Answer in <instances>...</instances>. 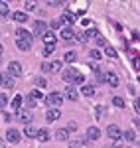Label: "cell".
I'll list each match as a JSON object with an SVG mask.
<instances>
[{
  "label": "cell",
  "instance_id": "cell-36",
  "mask_svg": "<svg viewBox=\"0 0 140 148\" xmlns=\"http://www.w3.org/2000/svg\"><path fill=\"white\" fill-rule=\"evenodd\" d=\"M49 67H51V71H59V69H61V61H57V59H55L53 63H49Z\"/></svg>",
  "mask_w": 140,
  "mask_h": 148
},
{
  "label": "cell",
  "instance_id": "cell-42",
  "mask_svg": "<svg viewBox=\"0 0 140 148\" xmlns=\"http://www.w3.org/2000/svg\"><path fill=\"white\" fill-rule=\"evenodd\" d=\"M42 71H44V73H49V71H51V67H49V63H47V61L42 63Z\"/></svg>",
  "mask_w": 140,
  "mask_h": 148
},
{
  "label": "cell",
  "instance_id": "cell-14",
  "mask_svg": "<svg viewBox=\"0 0 140 148\" xmlns=\"http://www.w3.org/2000/svg\"><path fill=\"white\" fill-rule=\"evenodd\" d=\"M61 22L67 24L69 28H73V24H75V16H73V14H69V12H65V14L61 16Z\"/></svg>",
  "mask_w": 140,
  "mask_h": 148
},
{
  "label": "cell",
  "instance_id": "cell-16",
  "mask_svg": "<svg viewBox=\"0 0 140 148\" xmlns=\"http://www.w3.org/2000/svg\"><path fill=\"white\" fill-rule=\"evenodd\" d=\"M75 73H77V71H73V69H65L61 77H63V81H67V83H71V81H73V77H75Z\"/></svg>",
  "mask_w": 140,
  "mask_h": 148
},
{
  "label": "cell",
  "instance_id": "cell-31",
  "mask_svg": "<svg viewBox=\"0 0 140 148\" xmlns=\"http://www.w3.org/2000/svg\"><path fill=\"white\" fill-rule=\"evenodd\" d=\"M6 105H8V97H6L4 93H0V111H4Z\"/></svg>",
  "mask_w": 140,
  "mask_h": 148
},
{
  "label": "cell",
  "instance_id": "cell-6",
  "mask_svg": "<svg viewBox=\"0 0 140 148\" xmlns=\"http://www.w3.org/2000/svg\"><path fill=\"white\" fill-rule=\"evenodd\" d=\"M46 32H47V24H46V22H40V20H36V22H34V34L42 38Z\"/></svg>",
  "mask_w": 140,
  "mask_h": 148
},
{
  "label": "cell",
  "instance_id": "cell-26",
  "mask_svg": "<svg viewBox=\"0 0 140 148\" xmlns=\"http://www.w3.org/2000/svg\"><path fill=\"white\" fill-rule=\"evenodd\" d=\"M53 51H55V44H46V47H44V56H51V53H53Z\"/></svg>",
  "mask_w": 140,
  "mask_h": 148
},
{
  "label": "cell",
  "instance_id": "cell-12",
  "mask_svg": "<svg viewBox=\"0 0 140 148\" xmlns=\"http://www.w3.org/2000/svg\"><path fill=\"white\" fill-rule=\"evenodd\" d=\"M65 97H67L69 101H77V97H79V91H77L73 85H69V87L65 89Z\"/></svg>",
  "mask_w": 140,
  "mask_h": 148
},
{
  "label": "cell",
  "instance_id": "cell-18",
  "mask_svg": "<svg viewBox=\"0 0 140 148\" xmlns=\"http://www.w3.org/2000/svg\"><path fill=\"white\" fill-rule=\"evenodd\" d=\"M12 18H14V20H16V22H26V20H28V12H14V16H12Z\"/></svg>",
  "mask_w": 140,
  "mask_h": 148
},
{
  "label": "cell",
  "instance_id": "cell-49",
  "mask_svg": "<svg viewBox=\"0 0 140 148\" xmlns=\"http://www.w3.org/2000/svg\"><path fill=\"white\" fill-rule=\"evenodd\" d=\"M0 2H2V0H0Z\"/></svg>",
  "mask_w": 140,
  "mask_h": 148
},
{
  "label": "cell",
  "instance_id": "cell-17",
  "mask_svg": "<svg viewBox=\"0 0 140 148\" xmlns=\"http://www.w3.org/2000/svg\"><path fill=\"white\" fill-rule=\"evenodd\" d=\"M67 136H69V130L67 128H57V132H55V138L57 140H67Z\"/></svg>",
  "mask_w": 140,
  "mask_h": 148
},
{
  "label": "cell",
  "instance_id": "cell-8",
  "mask_svg": "<svg viewBox=\"0 0 140 148\" xmlns=\"http://www.w3.org/2000/svg\"><path fill=\"white\" fill-rule=\"evenodd\" d=\"M107 134L111 138H115V140H118V138H120V128H118L117 125H109L107 126Z\"/></svg>",
  "mask_w": 140,
  "mask_h": 148
},
{
  "label": "cell",
  "instance_id": "cell-38",
  "mask_svg": "<svg viewBox=\"0 0 140 148\" xmlns=\"http://www.w3.org/2000/svg\"><path fill=\"white\" fill-rule=\"evenodd\" d=\"M69 148H83V142H81V140H71Z\"/></svg>",
  "mask_w": 140,
  "mask_h": 148
},
{
  "label": "cell",
  "instance_id": "cell-44",
  "mask_svg": "<svg viewBox=\"0 0 140 148\" xmlns=\"http://www.w3.org/2000/svg\"><path fill=\"white\" fill-rule=\"evenodd\" d=\"M67 130H77V125H75L73 121H71V123H69V126H67Z\"/></svg>",
  "mask_w": 140,
  "mask_h": 148
},
{
  "label": "cell",
  "instance_id": "cell-35",
  "mask_svg": "<svg viewBox=\"0 0 140 148\" xmlns=\"http://www.w3.org/2000/svg\"><path fill=\"white\" fill-rule=\"evenodd\" d=\"M16 36H18V38H28V36H32V34H30V32H26L24 28H18V30H16Z\"/></svg>",
  "mask_w": 140,
  "mask_h": 148
},
{
  "label": "cell",
  "instance_id": "cell-33",
  "mask_svg": "<svg viewBox=\"0 0 140 148\" xmlns=\"http://www.w3.org/2000/svg\"><path fill=\"white\" fill-rule=\"evenodd\" d=\"M71 83H77V85H83L85 83V77H83L81 73H75V77H73V81Z\"/></svg>",
  "mask_w": 140,
  "mask_h": 148
},
{
  "label": "cell",
  "instance_id": "cell-1",
  "mask_svg": "<svg viewBox=\"0 0 140 148\" xmlns=\"http://www.w3.org/2000/svg\"><path fill=\"white\" fill-rule=\"evenodd\" d=\"M46 103L49 105V107H55V109H57V107H61V103H63V95H61V93H57V91H53L46 99Z\"/></svg>",
  "mask_w": 140,
  "mask_h": 148
},
{
  "label": "cell",
  "instance_id": "cell-37",
  "mask_svg": "<svg viewBox=\"0 0 140 148\" xmlns=\"http://www.w3.org/2000/svg\"><path fill=\"white\" fill-rule=\"evenodd\" d=\"M36 99H32V97H30V95H26V105H28V107H30V109H32V107H36Z\"/></svg>",
  "mask_w": 140,
  "mask_h": 148
},
{
  "label": "cell",
  "instance_id": "cell-32",
  "mask_svg": "<svg viewBox=\"0 0 140 148\" xmlns=\"http://www.w3.org/2000/svg\"><path fill=\"white\" fill-rule=\"evenodd\" d=\"M36 6H38V2H36V0H26V10H28V12L36 10Z\"/></svg>",
  "mask_w": 140,
  "mask_h": 148
},
{
  "label": "cell",
  "instance_id": "cell-29",
  "mask_svg": "<svg viewBox=\"0 0 140 148\" xmlns=\"http://www.w3.org/2000/svg\"><path fill=\"white\" fill-rule=\"evenodd\" d=\"M113 105L118 107V109H122V107H124V99H122V97H113Z\"/></svg>",
  "mask_w": 140,
  "mask_h": 148
},
{
  "label": "cell",
  "instance_id": "cell-34",
  "mask_svg": "<svg viewBox=\"0 0 140 148\" xmlns=\"http://www.w3.org/2000/svg\"><path fill=\"white\" fill-rule=\"evenodd\" d=\"M124 138H126L128 142H134V140H136V134H134V130H126V132H124Z\"/></svg>",
  "mask_w": 140,
  "mask_h": 148
},
{
  "label": "cell",
  "instance_id": "cell-28",
  "mask_svg": "<svg viewBox=\"0 0 140 148\" xmlns=\"http://www.w3.org/2000/svg\"><path fill=\"white\" fill-rule=\"evenodd\" d=\"M89 57H91L93 61H99L103 56H101V51H99V49H91V51H89Z\"/></svg>",
  "mask_w": 140,
  "mask_h": 148
},
{
  "label": "cell",
  "instance_id": "cell-5",
  "mask_svg": "<svg viewBox=\"0 0 140 148\" xmlns=\"http://www.w3.org/2000/svg\"><path fill=\"white\" fill-rule=\"evenodd\" d=\"M16 119H18L20 123H24V125H30V123H32V113H30V111H24V109H18Z\"/></svg>",
  "mask_w": 140,
  "mask_h": 148
},
{
  "label": "cell",
  "instance_id": "cell-30",
  "mask_svg": "<svg viewBox=\"0 0 140 148\" xmlns=\"http://www.w3.org/2000/svg\"><path fill=\"white\" fill-rule=\"evenodd\" d=\"M8 10H10V6L6 2H0V16H8Z\"/></svg>",
  "mask_w": 140,
  "mask_h": 148
},
{
  "label": "cell",
  "instance_id": "cell-40",
  "mask_svg": "<svg viewBox=\"0 0 140 148\" xmlns=\"http://www.w3.org/2000/svg\"><path fill=\"white\" fill-rule=\"evenodd\" d=\"M61 24H63V22H61V18H55L49 26H51V28H61Z\"/></svg>",
  "mask_w": 140,
  "mask_h": 148
},
{
  "label": "cell",
  "instance_id": "cell-4",
  "mask_svg": "<svg viewBox=\"0 0 140 148\" xmlns=\"http://www.w3.org/2000/svg\"><path fill=\"white\" fill-rule=\"evenodd\" d=\"M16 46H18L20 51H28V49L32 47V36H28V38H18Z\"/></svg>",
  "mask_w": 140,
  "mask_h": 148
},
{
  "label": "cell",
  "instance_id": "cell-46",
  "mask_svg": "<svg viewBox=\"0 0 140 148\" xmlns=\"http://www.w3.org/2000/svg\"><path fill=\"white\" fill-rule=\"evenodd\" d=\"M0 56H2V46H0Z\"/></svg>",
  "mask_w": 140,
  "mask_h": 148
},
{
  "label": "cell",
  "instance_id": "cell-10",
  "mask_svg": "<svg viewBox=\"0 0 140 148\" xmlns=\"http://www.w3.org/2000/svg\"><path fill=\"white\" fill-rule=\"evenodd\" d=\"M0 85H2L4 89H14V77H10V75H2V77H0Z\"/></svg>",
  "mask_w": 140,
  "mask_h": 148
},
{
  "label": "cell",
  "instance_id": "cell-11",
  "mask_svg": "<svg viewBox=\"0 0 140 148\" xmlns=\"http://www.w3.org/2000/svg\"><path fill=\"white\" fill-rule=\"evenodd\" d=\"M87 138H89V140H99V138H101V130H99L97 126H89V128H87Z\"/></svg>",
  "mask_w": 140,
  "mask_h": 148
},
{
  "label": "cell",
  "instance_id": "cell-3",
  "mask_svg": "<svg viewBox=\"0 0 140 148\" xmlns=\"http://www.w3.org/2000/svg\"><path fill=\"white\" fill-rule=\"evenodd\" d=\"M20 136H22V134H20V130H16V128H8V130H6V140H8L10 144H18V142H20Z\"/></svg>",
  "mask_w": 140,
  "mask_h": 148
},
{
  "label": "cell",
  "instance_id": "cell-20",
  "mask_svg": "<svg viewBox=\"0 0 140 148\" xmlns=\"http://www.w3.org/2000/svg\"><path fill=\"white\" fill-rule=\"evenodd\" d=\"M42 38H44V42H46V44H55V34H53V32H49V30H47Z\"/></svg>",
  "mask_w": 140,
  "mask_h": 148
},
{
  "label": "cell",
  "instance_id": "cell-21",
  "mask_svg": "<svg viewBox=\"0 0 140 148\" xmlns=\"http://www.w3.org/2000/svg\"><path fill=\"white\" fill-rule=\"evenodd\" d=\"M63 61H67V63H75V61H77V53H75V51H67V53L63 56Z\"/></svg>",
  "mask_w": 140,
  "mask_h": 148
},
{
  "label": "cell",
  "instance_id": "cell-25",
  "mask_svg": "<svg viewBox=\"0 0 140 148\" xmlns=\"http://www.w3.org/2000/svg\"><path fill=\"white\" fill-rule=\"evenodd\" d=\"M105 53L109 57H113V59H117V56H118L117 49H115V47H111V46H105Z\"/></svg>",
  "mask_w": 140,
  "mask_h": 148
},
{
  "label": "cell",
  "instance_id": "cell-45",
  "mask_svg": "<svg viewBox=\"0 0 140 148\" xmlns=\"http://www.w3.org/2000/svg\"><path fill=\"white\" fill-rule=\"evenodd\" d=\"M0 148H6V144H4V140H0Z\"/></svg>",
  "mask_w": 140,
  "mask_h": 148
},
{
  "label": "cell",
  "instance_id": "cell-15",
  "mask_svg": "<svg viewBox=\"0 0 140 148\" xmlns=\"http://www.w3.org/2000/svg\"><path fill=\"white\" fill-rule=\"evenodd\" d=\"M81 93L85 95V97H93V95H95V85H83Z\"/></svg>",
  "mask_w": 140,
  "mask_h": 148
},
{
  "label": "cell",
  "instance_id": "cell-39",
  "mask_svg": "<svg viewBox=\"0 0 140 148\" xmlns=\"http://www.w3.org/2000/svg\"><path fill=\"white\" fill-rule=\"evenodd\" d=\"M132 107H134V111H136V116H138V113H140V101H138V97L134 99V103H132Z\"/></svg>",
  "mask_w": 140,
  "mask_h": 148
},
{
  "label": "cell",
  "instance_id": "cell-23",
  "mask_svg": "<svg viewBox=\"0 0 140 148\" xmlns=\"http://www.w3.org/2000/svg\"><path fill=\"white\" fill-rule=\"evenodd\" d=\"M22 95H16V97H14V99H12V109H16V111H18V109H22V107H20V105H22Z\"/></svg>",
  "mask_w": 140,
  "mask_h": 148
},
{
  "label": "cell",
  "instance_id": "cell-48",
  "mask_svg": "<svg viewBox=\"0 0 140 148\" xmlns=\"http://www.w3.org/2000/svg\"><path fill=\"white\" fill-rule=\"evenodd\" d=\"M0 77H2V73H0Z\"/></svg>",
  "mask_w": 140,
  "mask_h": 148
},
{
  "label": "cell",
  "instance_id": "cell-7",
  "mask_svg": "<svg viewBox=\"0 0 140 148\" xmlns=\"http://www.w3.org/2000/svg\"><path fill=\"white\" fill-rule=\"evenodd\" d=\"M46 116H47V121H49V123H55V121H59V116H61V111L55 109V107H51V109L47 111Z\"/></svg>",
  "mask_w": 140,
  "mask_h": 148
},
{
  "label": "cell",
  "instance_id": "cell-27",
  "mask_svg": "<svg viewBox=\"0 0 140 148\" xmlns=\"http://www.w3.org/2000/svg\"><path fill=\"white\" fill-rule=\"evenodd\" d=\"M30 97H32V99H36V101H44V99H46V97H44V93H42V91H38V89L30 93Z\"/></svg>",
  "mask_w": 140,
  "mask_h": 148
},
{
  "label": "cell",
  "instance_id": "cell-13",
  "mask_svg": "<svg viewBox=\"0 0 140 148\" xmlns=\"http://www.w3.org/2000/svg\"><path fill=\"white\" fill-rule=\"evenodd\" d=\"M36 138H38L40 142H47V140H49V132H47V128H40V130L36 132Z\"/></svg>",
  "mask_w": 140,
  "mask_h": 148
},
{
  "label": "cell",
  "instance_id": "cell-19",
  "mask_svg": "<svg viewBox=\"0 0 140 148\" xmlns=\"http://www.w3.org/2000/svg\"><path fill=\"white\" fill-rule=\"evenodd\" d=\"M73 34H75V30H71V28H63L61 30V38L63 40H73Z\"/></svg>",
  "mask_w": 140,
  "mask_h": 148
},
{
  "label": "cell",
  "instance_id": "cell-2",
  "mask_svg": "<svg viewBox=\"0 0 140 148\" xmlns=\"http://www.w3.org/2000/svg\"><path fill=\"white\" fill-rule=\"evenodd\" d=\"M8 75L14 77V79H16V77H22V65H20L18 61H10V63H8Z\"/></svg>",
  "mask_w": 140,
  "mask_h": 148
},
{
  "label": "cell",
  "instance_id": "cell-41",
  "mask_svg": "<svg viewBox=\"0 0 140 148\" xmlns=\"http://www.w3.org/2000/svg\"><path fill=\"white\" fill-rule=\"evenodd\" d=\"M97 46L105 47V46H107V40H105V38H101V36H97Z\"/></svg>",
  "mask_w": 140,
  "mask_h": 148
},
{
  "label": "cell",
  "instance_id": "cell-9",
  "mask_svg": "<svg viewBox=\"0 0 140 148\" xmlns=\"http://www.w3.org/2000/svg\"><path fill=\"white\" fill-rule=\"evenodd\" d=\"M105 83H109L111 87H117L120 81H118V75H117V73H113V71H111V73H105Z\"/></svg>",
  "mask_w": 140,
  "mask_h": 148
},
{
  "label": "cell",
  "instance_id": "cell-22",
  "mask_svg": "<svg viewBox=\"0 0 140 148\" xmlns=\"http://www.w3.org/2000/svg\"><path fill=\"white\" fill-rule=\"evenodd\" d=\"M85 40H89V38H97V36H99V30H97V28H87V32H85Z\"/></svg>",
  "mask_w": 140,
  "mask_h": 148
},
{
  "label": "cell",
  "instance_id": "cell-24",
  "mask_svg": "<svg viewBox=\"0 0 140 148\" xmlns=\"http://www.w3.org/2000/svg\"><path fill=\"white\" fill-rule=\"evenodd\" d=\"M36 132H38V130H36L34 126L26 125V128H24V134H26V136H28V138H34V136H36Z\"/></svg>",
  "mask_w": 140,
  "mask_h": 148
},
{
  "label": "cell",
  "instance_id": "cell-47",
  "mask_svg": "<svg viewBox=\"0 0 140 148\" xmlns=\"http://www.w3.org/2000/svg\"><path fill=\"white\" fill-rule=\"evenodd\" d=\"M0 61H2V56H0Z\"/></svg>",
  "mask_w": 140,
  "mask_h": 148
},
{
  "label": "cell",
  "instance_id": "cell-43",
  "mask_svg": "<svg viewBox=\"0 0 140 148\" xmlns=\"http://www.w3.org/2000/svg\"><path fill=\"white\" fill-rule=\"evenodd\" d=\"M36 83H38L40 87H46V85H47V81L44 79V77H38V81H36Z\"/></svg>",
  "mask_w": 140,
  "mask_h": 148
}]
</instances>
